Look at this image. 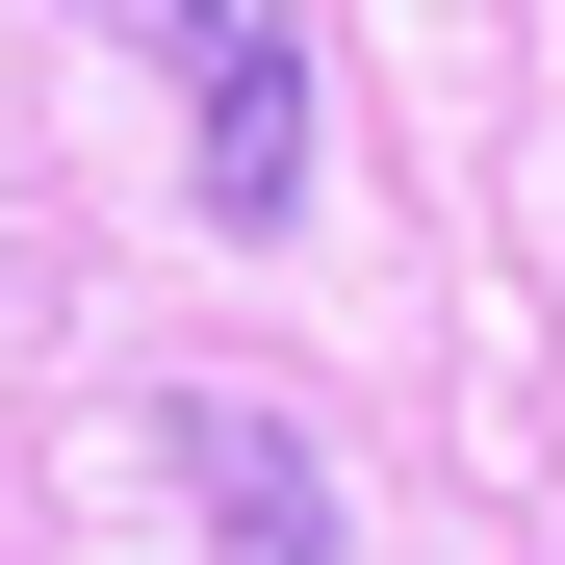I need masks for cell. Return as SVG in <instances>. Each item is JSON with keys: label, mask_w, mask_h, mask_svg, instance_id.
Returning a JSON list of instances; mask_svg holds the SVG:
<instances>
[{"label": "cell", "mask_w": 565, "mask_h": 565, "mask_svg": "<svg viewBox=\"0 0 565 565\" xmlns=\"http://www.w3.org/2000/svg\"><path fill=\"white\" fill-rule=\"evenodd\" d=\"M77 26L180 77V129H206V154H180V180H206V232H257V257L309 232V154H334V104H309V0H77Z\"/></svg>", "instance_id": "cell-1"}, {"label": "cell", "mask_w": 565, "mask_h": 565, "mask_svg": "<svg viewBox=\"0 0 565 565\" xmlns=\"http://www.w3.org/2000/svg\"><path fill=\"white\" fill-rule=\"evenodd\" d=\"M154 462L206 489V565H334V462H309V412H282V386H180Z\"/></svg>", "instance_id": "cell-2"}]
</instances>
